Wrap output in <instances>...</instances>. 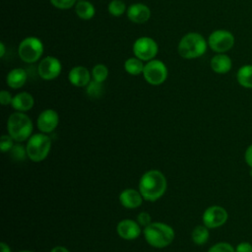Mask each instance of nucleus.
Returning <instances> with one entry per match:
<instances>
[{
  "instance_id": "4468645a",
  "label": "nucleus",
  "mask_w": 252,
  "mask_h": 252,
  "mask_svg": "<svg viewBox=\"0 0 252 252\" xmlns=\"http://www.w3.org/2000/svg\"><path fill=\"white\" fill-rule=\"evenodd\" d=\"M127 18L134 24H145L151 18L150 8L143 3H134L127 8Z\"/></svg>"
},
{
  "instance_id": "423d86ee",
  "label": "nucleus",
  "mask_w": 252,
  "mask_h": 252,
  "mask_svg": "<svg viewBox=\"0 0 252 252\" xmlns=\"http://www.w3.org/2000/svg\"><path fill=\"white\" fill-rule=\"evenodd\" d=\"M43 53V43L36 36H27L19 44L18 54L22 61L34 63L39 60Z\"/></svg>"
},
{
  "instance_id": "20e7f679",
  "label": "nucleus",
  "mask_w": 252,
  "mask_h": 252,
  "mask_svg": "<svg viewBox=\"0 0 252 252\" xmlns=\"http://www.w3.org/2000/svg\"><path fill=\"white\" fill-rule=\"evenodd\" d=\"M8 134L18 143L29 140L32 132V122L25 112L12 113L7 121Z\"/></svg>"
},
{
  "instance_id": "6ab92c4d",
  "label": "nucleus",
  "mask_w": 252,
  "mask_h": 252,
  "mask_svg": "<svg viewBox=\"0 0 252 252\" xmlns=\"http://www.w3.org/2000/svg\"><path fill=\"white\" fill-rule=\"evenodd\" d=\"M27 79V72L23 68H14L7 74L6 84L11 89H20L26 84Z\"/></svg>"
},
{
  "instance_id": "c9c22d12",
  "label": "nucleus",
  "mask_w": 252,
  "mask_h": 252,
  "mask_svg": "<svg viewBox=\"0 0 252 252\" xmlns=\"http://www.w3.org/2000/svg\"><path fill=\"white\" fill-rule=\"evenodd\" d=\"M0 248H1V252H12L10 246L5 242H1Z\"/></svg>"
},
{
  "instance_id": "aec40b11",
  "label": "nucleus",
  "mask_w": 252,
  "mask_h": 252,
  "mask_svg": "<svg viewBox=\"0 0 252 252\" xmlns=\"http://www.w3.org/2000/svg\"><path fill=\"white\" fill-rule=\"evenodd\" d=\"M75 13L82 20H91L95 14V8L88 0H79L75 5Z\"/></svg>"
},
{
  "instance_id": "f03ea898",
  "label": "nucleus",
  "mask_w": 252,
  "mask_h": 252,
  "mask_svg": "<svg viewBox=\"0 0 252 252\" xmlns=\"http://www.w3.org/2000/svg\"><path fill=\"white\" fill-rule=\"evenodd\" d=\"M144 237L148 244L155 248H164L172 243L175 237L174 229L164 222H151L144 228Z\"/></svg>"
},
{
  "instance_id": "1a4fd4ad",
  "label": "nucleus",
  "mask_w": 252,
  "mask_h": 252,
  "mask_svg": "<svg viewBox=\"0 0 252 252\" xmlns=\"http://www.w3.org/2000/svg\"><path fill=\"white\" fill-rule=\"evenodd\" d=\"M158 52V46L150 36L138 37L133 43V53L142 61L153 60Z\"/></svg>"
},
{
  "instance_id": "f704fd0d",
  "label": "nucleus",
  "mask_w": 252,
  "mask_h": 252,
  "mask_svg": "<svg viewBox=\"0 0 252 252\" xmlns=\"http://www.w3.org/2000/svg\"><path fill=\"white\" fill-rule=\"evenodd\" d=\"M50 252H70V251L68 250V248L64 246H55L50 250Z\"/></svg>"
},
{
  "instance_id": "7ed1b4c3",
  "label": "nucleus",
  "mask_w": 252,
  "mask_h": 252,
  "mask_svg": "<svg viewBox=\"0 0 252 252\" xmlns=\"http://www.w3.org/2000/svg\"><path fill=\"white\" fill-rule=\"evenodd\" d=\"M208 46V40L201 33L191 32L179 40L177 50L182 58L195 59L204 55Z\"/></svg>"
},
{
  "instance_id": "c85d7f7f",
  "label": "nucleus",
  "mask_w": 252,
  "mask_h": 252,
  "mask_svg": "<svg viewBox=\"0 0 252 252\" xmlns=\"http://www.w3.org/2000/svg\"><path fill=\"white\" fill-rule=\"evenodd\" d=\"M51 5L59 10H68L76 5L78 0H49Z\"/></svg>"
},
{
  "instance_id": "412c9836",
  "label": "nucleus",
  "mask_w": 252,
  "mask_h": 252,
  "mask_svg": "<svg viewBox=\"0 0 252 252\" xmlns=\"http://www.w3.org/2000/svg\"><path fill=\"white\" fill-rule=\"evenodd\" d=\"M236 81L244 89H252V64L241 66L236 72Z\"/></svg>"
},
{
  "instance_id": "2eb2a0df",
  "label": "nucleus",
  "mask_w": 252,
  "mask_h": 252,
  "mask_svg": "<svg viewBox=\"0 0 252 252\" xmlns=\"http://www.w3.org/2000/svg\"><path fill=\"white\" fill-rule=\"evenodd\" d=\"M69 82L79 88L87 87L88 84L92 81L91 72L84 66H75L68 73Z\"/></svg>"
},
{
  "instance_id": "2f4dec72",
  "label": "nucleus",
  "mask_w": 252,
  "mask_h": 252,
  "mask_svg": "<svg viewBox=\"0 0 252 252\" xmlns=\"http://www.w3.org/2000/svg\"><path fill=\"white\" fill-rule=\"evenodd\" d=\"M13 100V96L11 95V94L8 91H1L0 93V102L2 105H8L11 104Z\"/></svg>"
},
{
  "instance_id": "b1692460",
  "label": "nucleus",
  "mask_w": 252,
  "mask_h": 252,
  "mask_svg": "<svg viewBox=\"0 0 252 252\" xmlns=\"http://www.w3.org/2000/svg\"><path fill=\"white\" fill-rule=\"evenodd\" d=\"M108 68L101 63H98L96 65H94L91 71V75H92V80L99 82V83H103L107 77H108Z\"/></svg>"
},
{
  "instance_id": "9b49d317",
  "label": "nucleus",
  "mask_w": 252,
  "mask_h": 252,
  "mask_svg": "<svg viewBox=\"0 0 252 252\" xmlns=\"http://www.w3.org/2000/svg\"><path fill=\"white\" fill-rule=\"evenodd\" d=\"M62 70V65L59 59L54 56H46L42 58L37 66V73L42 80L51 81L56 79Z\"/></svg>"
},
{
  "instance_id": "ddd939ff",
  "label": "nucleus",
  "mask_w": 252,
  "mask_h": 252,
  "mask_svg": "<svg viewBox=\"0 0 252 252\" xmlns=\"http://www.w3.org/2000/svg\"><path fill=\"white\" fill-rule=\"evenodd\" d=\"M116 232L125 240H134L141 234V225L133 220H122L116 225Z\"/></svg>"
},
{
  "instance_id": "a211bd4d",
  "label": "nucleus",
  "mask_w": 252,
  "mask_h": 252,
  "mask_svg": "<svg viewBox=\"0 0 252 252\" xmlns=\"http://www.w3.org/2000/svg\"><path fill=\"white\" fill-rule=\"evenodd\" d=\"M33 104H34L33 96L27 92H22L15 94L13 96V100L11 103L12 107L16 111H20V112L29 111L30 109L32 108Z\"/></svg>"
},
{
  "instance_id": "f8f14e48",
  "label": "nucleus",
  "mask_w": 252,
  "mask_h": 252,
  "mask_svg": "<svg viewBox=\"0 0 252 252\" xmlns=\"http://www.w3.org/2000/svg\"><path fill=\"white\" fill-rule=\"evenodd\" d=\"M59 123L58 113L51 108L43 110L37 117L36 126L40 132L48 134L56 129Z\"/></svg>"
},
{
  "instance_id": "bb28decb",
  "label": "nucleus",
  "mask_w": 252,
  "mask_h": 252,
  "mask_svg": "<svg viewBox=\"0 0 252 252\" xmlns=\"http://www.w3.org/2000/svg\"><path fill=\"white\" fill-rule=\"evenodd\" d=\"M10 156L15 161H23L28 157L27 148L20 143L15 144L10 151Z\"/></svg>"
},
{
  "instance_id": "dca6fc26",
  "label": "nucleus",
  "mask_w": 252,
  "mask_h": 252,
  "mask_svg": "<svg viewBox=\"0 0 252 252\" xmlns=\"http://www.w3.org/2000/svg\"><path fill=\"white\" fill-rule=\"evenodd\" d=\"M143 196L140 191L132 188L124 189L119 194V202L126 209H136L143 203Z\"/></svg>"
},
{
  "instance_id": "e433bc0d",
  "label": "nucleus",
  "mask_w": 252,
  "mask_h": 252,
  "mask_svg": "<svg viewBox=\"0 0 252 252\" xmlns=\"http://www.w3.org/2000/svg\"><path fill=\"white\" fill-rule=\"evenodd\" d=\"M5 51H6L5 44L1 41V42H0V57H3V56L5 55Z\"/></svg>"
},
{
  "instance_id": "f257e3e1",
  "label": "nucleus",
  "mask_w": 252,
  "mask_h": 252,
  "mask_svg": "<svg viewBox=\"0 0 252 252\" xmlns=\"http://www.w3.org/2000/svg\"><path fill=\"white\" fill-rule=\"evenodd\" d=\"M167 181L162 172L151 169L145 172L139 180V191L143 198L150 202L158 200L166 191Z\"/></svg>"
},
{
  "instance_id": "72a5a7b5",
  "label": "nucleus",
  "mask_w": 252,
  "mask_h": 252,
  "mask_svg": "<svg viewBox=\"0 0 252 252\" xmlns=\"http://www.w3.org/2000/svg\"><path fill=\"white\" fill-rule=\"evenodd\" d=\"M244 159L245 162L252 168V144L246 149L244 153Z\"/></svg>"
},
{
  "instance_id": "0eeeda50",
  "label": "nucleus",
  "mask_w": 252,
  "mask_h": 252,
  "mask_svg": "<svg viewBox=\"0 0 252 252\" xmlns=\"http://www.w3.org/2000/svg\"><path fill=\"white\" fill-rule=\"evenodd\" d=\"M209 47L216 53H225L230 50L235 42L234 35L227 30H216L208 37Z\"/></svg>"
},
{
  "instance_id": "7c9ffc66",
  "label": "nucleus",
  "mask_w": 252,
  "mask_h": 252,
  "mask_svg": "<svg viewBox=\"0 0 252 252\" xmlns=\"http://www.w3.org/2000/svg\"><path fill=\"white\" fill-rule=\"evenodd\" d=\"M137 222L141 225V226H147L152 222V219H151V215L147 212H142L137 216Z\"/></svg>"
},
{
  "instance_id": "c756f323",
  "label": "nucleus",
  "mask_w": 252,
  "mask_h": 252,
  "mask_svg": "<svg viewBox=\"0 0 252 252\" xmlns=\"http://www.w3.org/2000/svg\"><path fill=\"white\" fill-rule=\"evenodd\" d=\"M14 142H15V140L9 134L3 135L1 137V140H0V149H1V151L3 153L10 152L11 149L13 148V146L15 145Z\"/></svg>"
},
{
  "instance_id": "cd10ccee",
  "label": "nucleus",
  "mask_w": 252,
  "mask_h": 252,
  "mask_svg": "<svg viewBox=\"0 0 252 252\" xmlns=\"http://www.w3.org/2000/svg\"><path fill=\"white\" fill-rule=\"evenodd\" d=\"M208 252H235V248L227 242H219L211 246Z\"/></svg>"
},
{
  "instance_id": "a878e982",
  "label": "nucleus",
  "mask_w": 252,
  "mask_h": 252,
  "mask_svg": "<svg viewBox=\"0 0 252 252\" xmlns=\"http://www.w3.org/2000/svg\"><path fill=\"white\" fill-rule=\"evenodd\" d=\"M86 94L91 98H99L103 94L102 83L92 80L86 87Z\"/></svg>"
},
{
  "instance_id": "58836bf2",
  "label": "nucleus",
  "mask_w": 252,
  "mask_h": 252,
  "mask_svg": "<svg viewBox=\"0 0 252 252\" xmlns=\"http://www.w3.org/2000/svg\"><path fill=\"white\" fill-rule=\"evenodd\" d=\"M250 175H251V176H252V168H251V169H250Z\"/></svg>"
},
{
  "instance_id": "6e6552de",
  "label": "nucleus",
  "mask_w": 252,
  "mask_h": 252,
  "mask_svg": "<svg viewBox=\"0 0 252 252\" xmlns=\"http://www.w3.org/2000/svg\"><path fill=\"white\" fill-rule=\"evenodd\" d=\"M167 67L158 59H153L145 64L143 76L147 83L152 86H158L167 79Z\"/></svg>"
},
{
  "instance_id": "4be33fe9",
  "label": "nucleus",
  "mask_w": 252,
  "mask_h": 252,
  "mask_svg": "<svg viewBox=\"0 0 252 252\" xmlns=\"http://www.w3.org/2000/svg\"><path fill=\"white\" fill-rule=\"evenodd\" d=\"M144 67V61H142L136 56L130 57L124 62V70L132 76H138L140 74H143Z\"/></svg>"
},
{
  "instance_id": "5701e85b",
  "label": "nucleus",
  "mask_w": 252,
  "mask_h": 252,
  "mask_svg": "<svg viewBox=\"0 0 252 252\" xmlns=\"http://www.w3.org/2000/svg\"><path fill=\"white\" fill-rule=\"evenodd\" d=\"M210 237L209 228L206 225H197L194 227L191 233L192 241L197 245L205 244Z\"/></svg>"
},
{
  "instance_id": "9d476101",
  "label": "nucleus",
  "mask_w": 252,
  "mask_h": 252,
  "mask_svg": "<svg viewBox=\"0 0 252 252\" xmlns=\"http://www.w3.org/2000/svg\"><path fill=\"white\" fill-rule=\"evenodd\" d=\"M228 219L226 210L218 205L208 207L202 216L203 224L208 228H217L222 226Z\"/></svg>"
},
{
  "instance_id": "473e14b6",
  "label": "nucleus",
  "mask_w": 252,
  "mask_h": 252,
  "mask_svg": "<svg viewBox=\"0 0 252 252\" xmlns=\"http://www.w3.org/2000/svg\"><path fill=\"white\" fill-rule=\"evenodd\" d=\"M235 252H252V244L249 242H240L235 247Z\"/></svg>"
},
{
  "instance_id": "4c0bfd02",
  "label": "nucleus",
  "mask_w": 252,
  "mask_h": 252,
  "mask_svg": "<svg viewBox=\"0 0 252 252\" xmlns=\"http://www.w3.org/2000/svg\"><path fill=\"white\" fill-rule=\"evenodd\" d=\"M19 252H32V251H30V250H23V251H19Z\"/></svg>"
},
{
  "instance_id": "f3484780",
  "label": "nucleus",
  "mask_w": 252,
  "mask_h": 252,
  "mask_svg": "<svg viewBox=\"0 0 252 252\" xmlns=\"http://www.w3.org/2000/svg\"><path fill=\"white\" fill-rule=\"evenodd\" d=\"M211 69L217 74H226L232 68V60L225 53H217L210 61Z\"/></svg>"
},
{
  "instance_id": "39448f33",
  "label": "nucleus",
  "mask_w": 252,
  "mask_h": 252,
  "mask_svg": "<svg viewBox=\"0 0 252 252\" xmlns=\"http://www.w3.org/2000/svg\"><path fill=\"white\" fill-rule=\"evenodd\" d=\"M28 158L34 162L42 161L48 156L51 149V139L45 133L32 135L26 145Z\"/></svg>"
},
{
  "instance_id": "393cba45",
  "label": "nucleus",
  "mask_w": 252,
  "mask_h": 252,
  "mask_svg": "<svg viewBox=\"0 0 252 252\" xmlns=\"http://www.w3.org/2000/svg\"><path fill=\"white\" fill-rule=\"evenodd\" d=\"M107 11L113 17H121L127 11V7L123 0H111L107 5Z\"/></svg>"
}]
</instances>
